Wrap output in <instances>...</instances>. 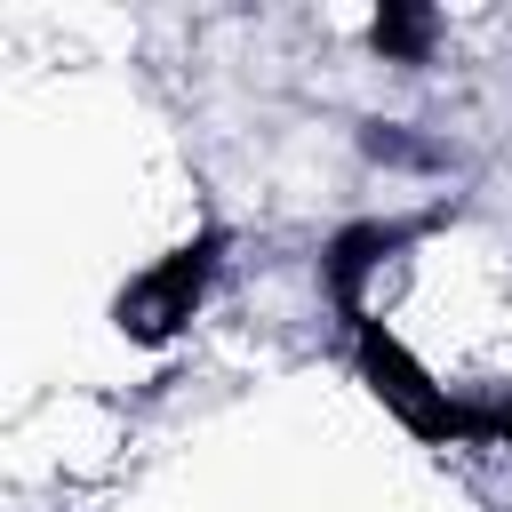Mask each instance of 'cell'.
I'll return each mask as SVG.
<instances>
[{"instance_id": "obj_1", "label": "cell", "mask_w": 512, "mask_h": 512, "mask_svg": "<svg viewBox=\"0 0 512 512\" xmlns=\"http://www.w3.org/2000/svg\"><path fill=\"white\" fill-rule=\"evenodd\" d=\"M360 368H368L376 400H384L416 440H472V408H456V400L408 360V344H400L384 320H360Z\"/></svg>"}, {"instance_id": "obj_2", "label": "cell", "mask_w": 512, "mask_h": 512, "mask_svg": "<svg viewBox=\"0 0 512 512\" xmlns=\"http://www.w3.org/2000/svg\"><path fill=\"white\" fill-rule=\"evenodd\" d=\"M208 264H216V232H200L192 248H176V256H160L144 280H128L120 304H112L120 336H136V344H168V336L192 320V304H200V288H208Z\"/></svg>"}, {"instance_id": "obj_3", "label": "cell", "mask_w": 512, "mask_h": 512, "mask_svg": "<svg viewBox=\"0 0 512 512\" xmlns=\"http://www.w3.org/2000/svg\"><path fill=\"white\" fill-rule=\"evenodd\" d=\"M392 248H400L392 224H352V232H336V240H328V288H336V304H360V272H368L376 256H392Z\"/></svg>"}, {"instance_id": "obj_4", "label": "cell", "mask_w": 512, "mask_h": 512, "mask_svg": "<svg viewBox=\"0 0 512 512\" xmlns=\"http://www.w3.org/2000/svg\"><path fill=\"white\" fill-rule=\"evenodd\" d=\"M368 40H376V56H392V64H416L424 48H432V8H384L376 24H368Z\"/></svg>"}]
</instances>
